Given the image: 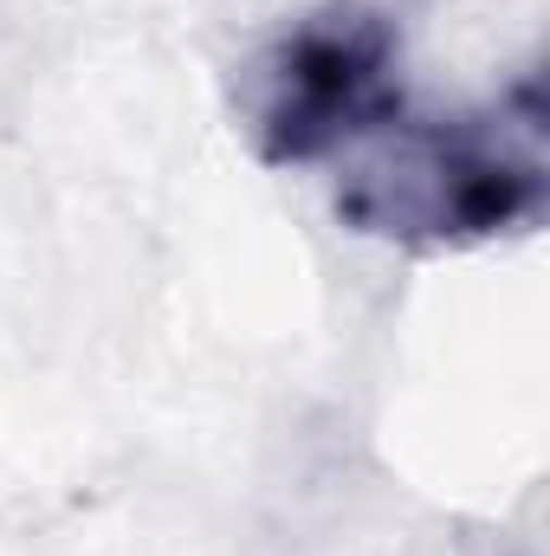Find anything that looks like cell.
<instances>
[{"instance_id":"6da1fadb","label":"cell","mask_w":550,"mask_h":556,"mask_svg":"<svg viewBox=\"0 0 550 556\" xmlns=\"http://www.w3.org/2000/svg\"><path fill=\"white\" fill-rule=\"evenodd\" d=\"M330 207L343 227L396 247H479L545 214V104L518 78L486 111H402L337 155Z\"/></svg>"},{"instance_id":"7a4b0ae2","label":"cell","mask_w":550,"mask_h":556,"mask_svg":"<svg viewBox=\"0 0 550 556\" xmlns=\"http://www.w3.org/2000/svg\"><path fill=\"white\" fill-rule=\"evenodd\" d=\"M402 111V26L376 0H317L240 72V130L273 168L337 162Z\"/></svg>"}]
</instances>
